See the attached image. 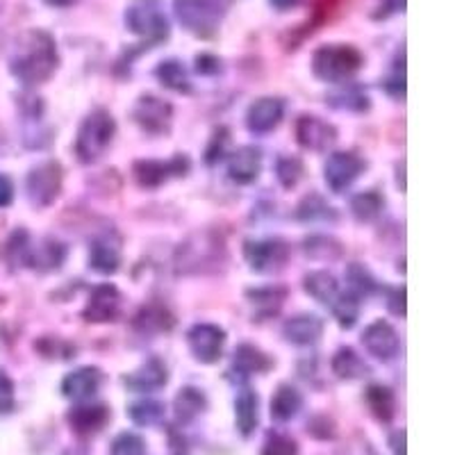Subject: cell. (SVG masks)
I'll list each match as a JSON object with an SVG mask.
<instances>
[{
    "label": "cell",
    "mask_w": 455,
    "mask_h": 455,
    "mask_svg": "<svg viewBox=\"0 0 455 455\" xmlns=\"http://www.w3.org/2000/svg\"><path fill=\"white\" fill-rule=\"evenodd\" d=\"M403 7H405V0H385V5H380V10H385V12H380L376 19H380V16L385 19V16H389V14L403 12Z\"/></svg>",
    "instance_id": "cell-51"
},
{
    "label": "cell",
    "mask_w": 455,
    "mask_h": 455,
    "mask_svg": "<svg viewBox=\"0 0 455 455\" xmlns=\"http://www.w3.org/2000/svg\"><path fill=\"white\" fill-rule=\"evenodd\" d=\"M364 401H367L369 412L376 417L380 424H389L396 414V396L387 385L373 383L364 389Z\"/></svg>",
    "instance_id": "cell-28"
},
{
    "label": "cell",
    "mask_w": 455,
    "mask_h": 455,
    "mask_svg": "<svg viewBox=\"0 0 455 455\" xmlns=\"http://www.w3.org/2000/svg\"><path fill=\"white\" fill-rule=\"evenodd\" d=\"M12 201H14V185L10 178L0 173V207H7Z\"/></svg>",
    "instance_id": "cell-48"
},
{
    "label": "cell",
    "mask_w": 455,
    "mask_h": 455,
    "mask_svg": "<svg viewBox=\"0 0 455 455\" xmlns=\"http://www.w3.org/2000/svg\"><path fill=\"white\" fill-rule=\"evenodd\" d=\"M262 171V150L258 146H242L228 160V176L237 185H251Z\"/></svg>",
    "instance_id": "cell-20"
},
{
    "label": "cell",
    "mask_w": 455,
    "mask_h": 455,
    "mask_svg": "<svg viewBox=\"0 0 455 455\" xmlns=\"http://www.w3.org/2000/svg\"><path fill=\"white\" fill-rule=\"evenodd\" d=\"M189 351L203 364H214L221 360L223 344H226V331L217 323H196L187 332Z\"/></svg>",
    "instance_id": "cell-10"
},
{
    "label": "cell",
    "mask_w": 455,
    "mask_h": 455,
    "mask_svg": "<svg viewBox=\"0 0 455 455\" xmlns=\"http://www.w3.org/2000/svg\"><path fill=\"white\" fill-rule=\"evenodd\" d=\"M303 290L312 296L315 300L323 303V306H332V300L339 296V284H337L335 275L328 271H312L303 278Z\"/></svg>",
    "instance_id": "cell-30"
},
{
    "label": "cell",
    "mask_w": 455,
    "mask_h": 455,
    "mask_svg": "<svg viewBox=\"0 0 455 455\" xmlns=\"http://www.w3.org/2000/svg\"><path fill=\"white\" fill-rule=\"evenodd\" d=\"M164 403H160L156 398H141V401L130 405L128 417L135 426L150 428V426H157L164 421Z\"/></svg>",
    "instance_id": "cell-32"
},
{
    "label": "cell",
    "mask_w": 455,
    "mask_h": 455,
    "mask_svg": "<svg viewBox=\"0 0 455 455\" xmlns=\"http://www.w3.org/2000/svg\"><path fill=\"white\" fill-rule=\"evenodd\" d=\"M178 21L198 36H210L217 32L221 7L217 0H176Z\"/></svg>",
    "instance_id": "cell-6"
},
{
    "label": "cell",
    "mask_w": 455,
    "mask_h": 455,
    "mask_svg": "<svg viewBox=\"0 0 455 455\" xmlns=\"http://www.w3.org/2000/svg\"><path fill=\"white\" fill-rule=\"evenodd\" d=\"M207 410V396L203 389L187 385L173 398V412H176V421L182 426H189L201 417Z\"/></svg>",
    "instance_id": "cell-23"
},
{
    "label": "cell",
    "mask_w": 455,
    "mask_h": 455,
    "mask_svg": "<svg viewBox=\"0 0 455 455\" xmlns=\"http://www.w3.org/2000/svg\"><path fill=\"white\" fill-rule=\"evenodd\" d=\"M328 103L337 109H348V112H367L369 96L360 87H347L339 92L331 93Z\"/></svg>",
    "instance_id": "cell-37"
},
{
    "label": "cell",
    "mask_w": 455,
    "mask_h": 455,
    "mask_svg": "<svg viewBox=\"0 0 455 455\" xmlns=\"http://www.w3.org/2000/svg\"><path fill=\"white\" fill-rule=\"evenodd\" d=\"M306 253L315 259H339L344 249L337 239L326 237V235H315L306 239Z\"/></svg>",
    "instance_id": "cell-39"
},
{
    "label": "cell",
    "mask_w": 455,
    "mask_h": 455,
    "mask_svg": "<svg viewBox=\"0 0 455 455\" xmlns=\"http://www.w3.org/2000/svg\"><path fill=\"white\" fill-rule=\"evenodd\" d=\"M332 373L341 380H360V378H367L371 373V367L364 363V357L351 347H341L339 351L332 355Z\"/></svg>",
    "instance_id": "cell-27"
},
{
    "label": "cell",
    "mask_w": 455,
    "mask_h": 455,
    "mask_svg": "<svg viewBox=\"0 0 455 455\" xmlns=\"http://www.w3.org/2000/svg\"><path fill=\"white\" fill-rule=\"evenodd\" d=\"M166 383H169V369H166L160 357H150L140 369H135V371L124 378L125 387L135 394L157 392Z\"/></svg>",
    "instance_id": "cell-19"
},
{
    "label": "cell",
    "mask_w": 455,
    "mask_h": 455,
    "mask_svg": "<svg viewBox=\"0 0 455 455\" xmlns=\"http://www.w3.org/2000/svg\"><path fill=\"white\" fill-rule=\"evenodd\" d=\"M296 141L306 150H328L337 141V128L316 114H303L296 121Z\"/></svg>",
    "instance_id": "cell-13"
},
{
    "label": "cell",
    "mask_w": 455,
    "mask_h": 455,
    "mask_svg": "<svg viewBox=\"0 0 455 455\" xmlns=\"http://www.w3.org/2000/svg\"><path fill=\"white\" fill-rule=\"evenodd\" d=\"M387 306L396 316H405V287H394V290H389Z\"/></svg>",
    "instance_id": "cell-46"
},
{
    "label": "cell",
    "mask_w": 455,
    "mask_h": 455,
    "mask_svg": "<svg viewBox=\"0 0 455 455\" xmlns=\"http://www.w3.org/2000/svg\"><path fill=\"white\" fill-rule=\"evenodd\" d=\"M51 7H71L73 3H78V0H46Z\"/></svg>",
    "instance_id": "cell-53"
},
{
    "label": "cell",
    "mask_w": 455,
    "mask_h": 455,
    "mask_svg": "<svg viewBox=\"0 0 455 455\" xmlns=\"http://www.w3.org/2000/svg\"><path fill=\"white\" fill-rule=\"evenodd\" d=\"M363 344L369 351V355H373L376 360H383L389 363L401 351V339H398V332L394 331L392 323L387 321H373L364 328L363 332Z\"/></svg>",
    "instance_id": "cell-15"
},
{
    "label": "cell",
    "mask_w": 455,
    "mask_h": 455,
    "mask_svg": "<svg viewBox=\"0 0 455 455\" xmlns=\"http://www.w3.org/2000/svg\"><path fill=\"white\" fill-rule=\"evenodd\" d=\"M300 410H303V396H300L299 389L287 383L280 385L271 398V419L284 424V421L294 419Z\"/></svg>",
    "instance_id": "cell-29"
},
{
    "label": "cell",
    "mask_w": 455,
    "mask_h": 455,
    "mask_svg": "<svg viewBox=\"0 0 455 455\" xmlns=\"http://www.w3.org/2000/svg\"><path fill=\"white\" fill-rule=\"evenodd\" d=\"M16 408L14 380L7 376L5 369H0V414H10Z\"/></svg>",
    "instance_id": "cell-45"
},
{
    "label": "cell",
    "mask_w": 455,
    "mask_h": 455,
    "mask_svg": "<svg viewBox=\"0 0 455 455\" xmlns=\"http://www.w3.org/2000/svg\"><path fill=\"white\" fill-rule=\"evenodd\" d=\"M35 348L48 360H71V357H76V347L60 339V337H42L35 344Z\"/></svg>",
    "instance_id": "cell-41"
},
{
    "label": "cell",
    "mask_w": 455,
    "mask_h": 455,
    "mask_svg": "<svg viewBox=\"0 0 455 455\" xmlns=\"http://www.w3.org/2000/svg\"><path fill=\"white\" fill-rule=\"evenodd\" d=\"M121 306H124V296L114 284H96L92 294H89L83 316L89 323H112V321L119 319Z\"/></svg>",
    "instance_id": "cell-11"
},
{
    "label": "cell",
    "mask_w": 455,
    "mask_h": 455,
    "mask_svg": "<svg viewBox=\"0 0 455 455\" xmlns=\"http://www.w3.org/2000/svg\"><path fill=\"white\" fill-rule=\"evenodd\" d=\"M246 296H249L259 316H271L283 307L287 290H283V287H259V290H249Z\"/></svg>",
    "instance_id": "cell-34"
},
{
    "label": "cell",
    "mask_w": 455,
    "mask_h": 455,
    "mask_svg": "<svg viewBox=\"0 0 455 455\" xmlns=\"http://www.w3.org/2000/svg\"><path fill=\"white\" fill-rule=\"evenodd\" d=\"M332 315H335L337 323H339L341 328H353L357 323V316H360V299L357 296H353L351 291H347V294L337 296L335 300H332Z\"/></svg>",
    "instance_id": "cell-36"
},
{
    "label": "cell",
    "mask_w": 455,
    "mask_h": 455,
    "mask_svg": "<svg viewBox=\"0 0 455 455\" xmlns=\"http://www.w3.org/2000/svg\"><path fill=\"white\" fill-rule=\"evenodd\" d=\"M296 217L300 221H328V219H335L337 214L323 198L316 196V194H310V196L300 201L299 210H296Z\"/></svg>",
    "instance_id": "cell-38"
},
{
    "label": "cell",
    "mask_w": 455,
    "mask_h": 455,
    "mask_svg": "<svg viewBox=\"0 0 455 455\" xmlns=\"http://www.w3.org/2000/svg\"><path fill=\"white\" fill-rule=\"evenodd\" d=\"M116 135V121L108 109L99 108L84 116L76 137V156L83 164H93L108 153Z\"/></svg>",
    "instance_id": "cell-2"
},
{
    "label": "cell",
    "mask_w": 455,
    "mask_h": 455,
    "mask_svg": "<svg viewBox=\"0 0 455 455\" xmlns=\"http://www.w3.org/2000/svg\"><path fill=\"white\" fill-rule=\"evenodd\" d=\"M243 258L258 274H274L280 271L290 259V243L278 237L246 239L243 242Z\"/></svg>",
    "instance_id": "cell-5"
},
{
    "label": "cell",
    "mask_w": 455,
    "mask_h": 455,
    "mask_svg": "<svg viewBox=\"0 0 455 455\" xmlns=\"http://www.w3.org/2000/svg\"><path fill=\"white\" fill-rule=\"evenodd\" d=\"M112 419V412H109L108 405L103 403H84L73 405L67 412V421L71 426V430L80 437H92V435H99L105 426Z\"/></svg>",
    "instance_id": "cell-16"
},
{
    "label": "cell",
    "mask_w": 455,
    "mask_h": 455,
    "mask_svg": "<svg viewBox=\"0 0 455 455\" xmlns=\"http://www.w3.org/2000/svg\"><path fill=\"white\" fill-rule=\"evenodd\" d=\"M192 169V162L185 156H176L173 160H140L132 166L137 185L144 189H156V187L164 185L169 178L187 176V171Z\"/></svg>",
    "instance_id": "cell-9"
},
{
    "label": "cell",
    "mask_w": 455,
    "mask_h": 455,
    "mask_svg": "<svg viewBox=\"0 0 455 455\" xmlns=\"http://www.w3.org/2000/svg\"><path fill=\"white\" fill-rule=\"evenodd\" d=\"M132 326H135L140 335H160V332H169L171 328L176 326V319L166 310V306L148 303V306H144L137 312Z\"/></svg>",
    "instance_id": "cell-24"
},
{
    "label": "cell",
    "mask_w": 455,
    "mask_h": 455,
    "mask_svg": "<svg viewBox=\"0 0 455 455\" xmlns=\"http://www.w3.org/2000/svg\"><path fill=\"white\" fill-rule=\"evenodd\" d=\"M125 26L135 35L148 39V44L164 42L169 36V21L157 7L156 0H146V3H137L125 12Z\"/></svg>",
    "instance_id": "cell-8"
},
{
    "label": "cell",
    "mask_w": 455,
    "mask_h": 455,
    "mask_svg": "<svg viewBox=\"0 0 455 455\" xmlns=\"http://www.w3.org/2000/svg\"><path fill=\"white\" fill-rule=\"evenodd\" d=\"M385 210V198L383 194H378L376 189H367V192H360L351 198V212L357 221L371 223L376 221Z\"/></svg>",
    "instance_id": "cell-31"
},
{
    "label": "cell",
    "mask_w": 455,
    "mask_h": 455,
    "mask_svg": "<svg viewBox=\"0 0 455 455\" xmlns=\"http://www.w3.org/2000/svg\"><path fill=\"white\" fill-rule=\"evenodd\" d=\"M385 89H387L392 96H396V99H403L405 96V76L401 73V76H394V78H389L387 83H385Z\"/></svg>",
    "instance_id": "cell-50"
},
{
    "label": "cell",
    "mask_w": 455,
    "mask_h": 455,
    "mask_svg": "<svg viewBox=\"0 0 455 455\" xmlns=\"http://www.w3.org/2000/svg\"><path fill=\"white\" fill-rule=\"evenodd\" d=\"M271 5L275 7V10H280V12H287V10H291V7H296L300 3V0H269Z\"/></svg>",
    "instance_id": "cell-52"
},
{
    "label": "cell",
    "mask_w": 455,
    "mask_h": 455,
    "mask_svg": "<svg viewBox=\"0 0 455 455\" xmlns=\"http://www.w3.org/2000/svg\"><path fill=\"white\" fill-rule=\"evenodd\" d=\"M219 68H221V62H219L217 57L212 55H198L196 57V71L198 73H219Z\"/></svg>",
    "instance_id": "cell-47"
},
{
    "label": "cell",
    "mask_w": 455,
    "mask_h": 455,
    "mask_svg": "<svg viewBox=\"0 0 455 455\" xmlns=\"http://www.w3.org/2000/svg\"><path fill=\"white\" fill-rule=\"evenodd\" d=\"M275 178H278V182L284 189H291L303 178V162L294 156L278 157V162H275Z\"/></svg>",
    "instance_id": "cell-40"
},
{
    "label": "cell",
    "mask_w": 455,
    "mask_h": 455,
    "mask_svg": "<svg viewBox=\"0 0 455 455\" xmlns=\"http://www.w3.org/2000/svg\"><path fill=\"white\" fill-rule=\"evenodd\" d=\"M57 62V46L48 32L30 30L23 35L21 44L16 48V55L12 57V73L21 80L23 84H42L55 73Z\"/></svg>",
    "instance_id": "cell-1"
},
{
    "label": "cell",
    "mask_w": 455,
    "mask_h": 455,
    "mask_svg": "<svg viewBox=\"0 0 455 455\" xmlns=\"http://www.w3.org/2000/svg\"><path fill=\"white\" fill-rule=\"evenodd\" d=\"M228 144H230V132H228V128L214 130L212 140H210V144H207V148H205L207 164L212 166V164H217L219 160H223V156H226V150H228Z\"/></svg>",
    "instance_id": "cell-44"
},
{
    "label": "cell",
    "mask_w": 455,
    "mask_h": 455,
    "mask_svg": "<svg viewBox=\"0 0 455 455\" xmlns=\"http://www.w3.org/2000/svg\"><path fill=\"white\" fill-rule=\"evenodd\" d=\"M364 169H367V162L357 156L355 150H335L328 156L326 166H323V178H326V185L332 194H341L363 176Z\"/></svg>",
    "instance_id": "cell-7"
},
{
    "label": "cell",
    "mask_w": 455,
    "mask_h": 455,
    "mask_svg": "<svg viewBox=\"0 0 455 455\" xmlns=\"http://www.w3.org/2000/svg\"><path fill=\"white\" fill-rule=\"evenodd\" d=\"M62 455H87V451H84V449H68V451H64Z\"/></svg>",
    "instance_id": "cell-54"
},
{
    "label": "cell",
    "mask_w": 455,
    "mask_h": 455,
    "mask_svg": "<svg viewBox=\"0 0 455 455\" xmlns=\"http://www.w3.org/2000/svg\"><path fill=\"white\" fill-rule=\"evenodd\" d=\"M284 116V100L275 96H264L251 103L246 112V125L253 135H269L280 125Z\"/></svg>",
    "instance_id": "cell-18"
},
{
    "label": "cell",
    "mask_w": 455,
    "mask_h": 455,
    "mask_svg": "<svg viewBox=\"0 0 455 455\" xmlns=\"http://www.w3.org/2000/svg\"><path fill=\"white\" fill-rule=\"evenodd\" d=\"M64 259H67V246L57 239H44L39 246H32L28 267L39 271H57L62 269Z\"/></svg>",
    "instance_id": "cell-26"
},
{
    "label": "cell",
    "mask_w": 455,
    "mask_h": 455,
    "mask_svg": "<svg viewBox=\"0 0 455 455\" xmlns=\"http://www.w3.org/2000/svg\"><path fill=\"white\" fill-rule=\"evenodd\" d=\"M89 267H92L96 274H116L121 267V239L114 230L99 235V237L92 239V246H89Z\"/></svg>",
    "instance_id": "cell-17"
},
{
    "label": "cell",
    "mask_w": 455,
    "mask_h": 455,
    "mask_svg": "<svg viewBox=\"0 0 455 455\" xmlns=\"http://www.w3.org/2000/svg\"><path fill=\"white\" fill-rule=\"evenodd\" d=\"M271 367H274V360H271L267 353H262L258 347H253V344H242V347H237V351H235L230 373H235V376H239L242 380H246V378L255 376V373L269 371Z\"/></svg>",
    "instance_id": "cell-22"
},
{
    "label": "cell",
    "mask_w": 455,
    "mask_h": 455,
    "mask_svg": "<svg viewBox=\"0 0 455 455\" xmlns=\"http://www.w3.org/2000/svg\"><path fill=\"white\" fill-rule=\"evenodd\" d=\"M347 283L348 291L357 299H367V296L376 294L378 291V280L373 278L371 271L360 262H353L347 267Z\"/></svg>",
    "instance_id": "cell-35"
},
{
    "label": "cell",
    "mask_w": 455,
    "mask_h": 455,
    "mask_svg": "<svg viewBox=\"0 0 455 455\" xmlns=\"http://www.w3.org/2000/svg\"><path fill=\"white\" fill-rule=\"evenodd\" d=\"M64 171L62 164L55 160L42 162L39 166L28 173V198L35 207H48L60 198L62 194Z\"/></svg>",
    "instance_id": "cell-4"
},
{
    "label": "cell",
    "mask_w": 455,
    "mask_h": 455,
    "mask_svg": "<svg viewBox=\"0 0 455 455\" xmlns=\"http://www.w3.org/2000/svg\"><path fill=\"white\" fill-rule=\"evenodd\" d=\"M259 455H299V442L284 433H271Z\"/></svg>",
    "instance_id": "cell-43"
},
{
    "label": "cell",
    "mask_w": 455,
    "mask_h": 455,
    "mask_svg": "<svg viewBox=\"0 0 455 455\" xmlns=\"http://www.w3.org/2000/svg\"><path fill=\"white\" fill-rule=\"evenodd\" d=\"M109 455H146V442L137 433H119L114 437Z\"/></svg>",
    "instance_id": "cell-42"
},
{
    "label": "cell",
    "mask_w": 455,
    "mask_h": 455,
    "mask_svg": "<svg viewBox=\"0 0 455 455\" xmlns=\"http://www.w3.org/2000/svg\"><path fill=\"white\" fill-rule=\"evenodd\" d=\"M156 76L160 78V83L166 89L178 93H189L192 92V83H189V73L182 67V62L178 60H166L160 67L156 68Z\"/></svg>",
    "instance_id": "cell-33"
},
{
    "label": "cell",
    "mask_w": 455,
    "mask_h": 455,
    "mask_svg": "<svg viewBox=\"0 0 455 455\" xmlns=\"http://www.w3.org/2000/svg\"><path fill=\"white\" fill-rule=\"evenodd\" d=\"M405 437H408V433L403 428L392 433V437H389V449H392L394 455H408L405 453Z\"/></svg>",
    "instance_id": "cell-49"
},
{
    "label": "cell",
    "mask_w": 455,
    "mask_h": 455,
    "mask_svg": "<svg viewBox=\"0 0 455 455\" xmlns=\"http://www.w3.org/2000/svg\"><path fill=\"white\" fill-rule=\"evenodd\" d=\"M283 335L284 339L296 344V347H312L323 335V319L316 315H310V312L296 315L284 321Z\"/></svg>",
    "instance_id": "cell-21"
},
{
    "label": "cell",
    "mask_w": 455,
    "mask_h": 455,
    "mask_svg": "<svg viewBox=\"0 0 455 455\" xmlns=\"http://www.w3.org/2000/svg\"><path fill=\"white\" fill-rule=\"evenodd\" d=\"M132 119L148 135H164L171 130L173 108L157 96H141L132 109Z\"/></svg>",
    "instance_id": "cell-12"
},
{
    "label": "cell",
    "mask_w": 455,
    "mask_h": 455,
    "mask_svg": "<svg viewBox=\"0 0 455 455\" xmlns=\"http://www.w3.org/2000/svg\"><path fill=\"white\" fill-rule=\"evenodd\" d=\"M103 383L105 373L99 367H80L64 376L60 389H62V396L68 398V401L84 403V401H92L100 392Z\"/></svg>",
    "instance_id": "cell-14"
},
{
    "label": "cell",
    "mask_w": 455,
    "mask_h": 455,
    "mask_svg": "<svg viewBox=\"0 0 455 455\" xmlns=\"http://www.w3.org/2000/svg\"><path fill=\"white\" fill-rule=\"evenodd\" d=\"M363 52L347 44H328L321 46L312 57V71L319 80L331 84L347 83L363 67Z\"/></svg>",
    "instance_id": "cell-3"
},
{
    "label": "cell",
    "mask_w": 455,
    "mask_h": 455,
    "mask_svg": "<svg viewBox=\"0 0 455 455\" xmlns=\"http://www.w3.org/2000/svg\"><path fill=\"white\" fill-rule=\"evenodd\" d=\"M235 424L242 437H251L259 426V398L253 389H242L235 398Z\"/></svg>",
    "instance_id": "cell-25"
}]
</instances>
